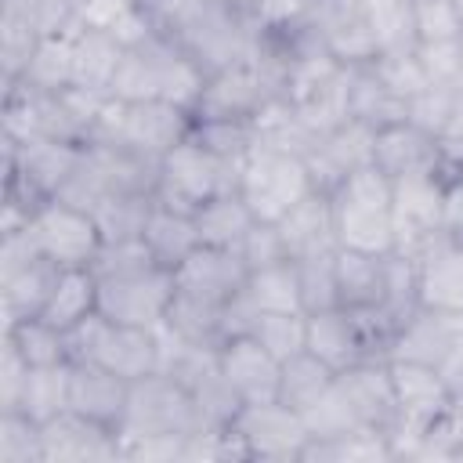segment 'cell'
Here are the masks:
<instances>
[{
    "label": "cell",
    "instance_id": "cell-6",
    "mask_svg": "<svg viewBox=\"0 0 463 463\" xmlns=\"http://www.w3.org/2000/svg\"><path fill=\"white\" fill-rule=\"evenodd\" d=\"M69 362H94L123 380H141L159 373V336L145 326L109 322L101 311L87 315L65 333Z\"/></svg>",
    "mask_w": 463,
    "mask_h": 463
},
{
    "label": "cell",
    "instance_id": "cell-59",
    "mask_svg": "<svg viewBox=\"0 0 463 463\" xmlns=\"http://www.w3.org/2000/svg\"><path fill=\"white\" fill-rule=\"evenodd\" d=\"M76 4H83V0H72V7H76Z\"/></svg>",
    "mask_w": 463,
    "mask_h": 463
},
{
    "label": "cell",
    "instance_id": "cell-26",
    "mask_svg": "<svg viewBox=\"0 0 463 463\" xmlns=\"http://www.w3.org/2000/svg\"><path fill=\"white\" fill-rule=\"evenodd\" d=\"M58 264L47 257H29L22 264L0 268V307H4V329L25 318H40L54 279H58Z\"/></svg>",
    "mask_w": 463,
    "mask_h": 463
},
{
    "label": "cell",
    "instance_id": "cell-11",
    "mask_svg": "<svg viewBox=\"0 0 463 463\" xmlns=\"http://www.w3.org/2000/svg\"><path fill=\"white\" fill-rule=\"evenodd\" d=\"M232 434L239 438L246 459H268V463H300L311 441L304 412L289 409L279 398L246 402L232 420Z\"/></svg>",
    "mask_w": 463,
    "mask_h": 463
},
{
    "label": "cell",
    "instance_id": "cell-30",
    "mask_svg": "<svg viewBox=\"0 0 463 463\" xmlns=\"http://www.w3.org/2000/svg\"><path fill=\"white\" fill-rule=\"evenodd\" d=\"M94 311H98V275L90 268H61L40 318L69 333L76 322H83Z\"/></svg>",
    "mask_w": 463,
    "mask_h": 463
},
{
    "label": "cell",
    "instance_id": "cell-41",
    "mask_svg": "<svg viewBox=\"0 0 463 463\" xmlns=\"http://www.w3.org/2000/svg\"><path fill=\"white\" fill-rule=\"evenodd\" d=\"M4 340L22 354V362L29 369L40 365H65L69 362V347H65V333L54 329L43 318H25L4 329Z\"/></svg>",
    "mask_w": 463,
    "mask_h": 463
},
{
    "label": "cell",
    "instance_id": "cell-55",
    "mask_svg": "<svg viewBox=\"0 0 463 463\" xmlns=\"http://www.w3.org/2000/svg\"><path fill=\"white\" fill-rule=\"evenodd\" d=\"M25 373H29V365H25L22 354L4 340V351H0V409H14V405H18Z\"/></svg>",
    "mask_w": 463,
    "mask_h": 463
},
{
    "label": "cell",
    "instance_id": "cell-7",
    "mask_svg": "<svg viewBox=\"0 0 463 463\" xmlns=\"http://www.w3.org/2000/svg\"><path fill=\"white\" fill-rule=\"evenodd\" d=\"M239 188V163L210 152L203 141L192 134L177 141L163 159H159V181H156V203L195 213L203 203L235 192Z\"/></svg>",
    "mask_w": 463,
    "mask_h": 463
},
{
    "label": "cell",
    "instance_id": "cell-43",
    "mask_svg": "<svg viewBox=\"0 0 463 463\" xmlns=\"http://www.w3.org/2000/svg\"><path fill=\"white\" fill-rule=\"evenodd\" d=\"M253 336L279 362H286L307 347V315L304 311H260L253 322Z\"/></svg>",
    "mask_w": 463,
    "mask_h": 463
},
{
    "label": "cell",
    "instance_id": "cell-2",
    "mask_svg": "<svg viewBox=\"0 0 463 463\" xmlns=\"http://www.w3.org/2000/svg\"><path fill=\"white\" fill-rule=\"evenodd\" d=\"M203 83L206 72L177 43L163 36H148L145 43L123 51L109 94L123 101H174L192 112Z\"/></svg>",
    "mask_w": 463,
    "mask_h": 463
},
{
    "label": "cell",
    "instance_id": "cell-54",
    "mask_svg": "<svg viewBox=\"0 0 463 463\" xmlns=\"http://www.w3.org/2000/svg\"><path fill=\"white\" fill-rule=\"evenodd\" d=\"M420 69L427 83L438 87H463V69H459V40H441V43H416Z\"/></svg>",
    "mask_w": 463,
    "mask_h": 463
},
{
    "label": "cell",
    "instance_id": "cell-25",
    "mask_svg": "<svg viewBox=\"0 0 463 463\" xmlns=\"http://www.w3.org/2000/svg\"><path fill=\"white\" fill-rule=\"evenodd\" d=\"M282 242L289 260H307L318 253H333L336 242V224H333V199L329 192H311L307 199H300L282 221H279Z\"/></svg>",
    "mask_w": 463,
    "mask_h": 463
},
{
    "label": "cell",
    "instance_id": "cell-45",
    "mask_svg": "<svg viewBox=\"0 0 463 463\" xmlns=\"http://www.w3.org/2000/svg\"><path fill=\"white\" fill-rule=\"evenodd\" d=\"M336 250L333 253L307 257V260H293L297 264V279H300L304 315L326 311V307H340V297H336Z\"/></svg>",
    "mask_w": 463,
    "mask_h": 463
},
{
    "label": "cell",
    "instance_id": "cell-31",
    "mask_svg": "<svg viewBox=\"0 0 463 463\" xmlns=\"http://www.w3.org/2000/svg\"><path fill=\"white\" fill-rule=\"evenodd\" d=\"M76 25L109 33L123 47H137L148 36H156L141 0H83L76 4Z\"/></svg>",
    "mask_w": 463,
    "mask_h": 463
},
{
    "label": "cell",
    "instance_id": "cell-29",
    "mask_svg": "<svg viewBox=\"0 0 463 463\" xmlns=\"http://www.w3.org/2000/svg\"><path fill=\"white\" fill-rule=\"evenodd\" d=\"M347 116L380 130L391 123L409 119V101L402 94H394L376 72L373 65H351L347 76Z\"/></svg>",
    "mask_w": 463,
    "mask_h": 463
},
{
    "label": "cell",
    "instance_id": "cell-36",
    "mask_svg": "<svg viewBox=\"0 0 463 463\" xmlns=\"http://www.w3.org/2000/svg\"><path fill=\"white\" fill-rule=\"evenodd\" d=\"M69 373H72V362L29 369L14 409L25 412V416L36 420V423H47V420L61 416V412L69 409Z\"/></svg>",
    "mask_w": 463,
    "mask_h": 463
},
{
    "label": "cell",
    "instance_id": "cell-19",
    "mask_svg": "<svg viewBox=\"0 0 463 463\" xmlns=\"http://www.w3.org/2000/svg\"><path fill=\"white\" fill-rule=\"evenodd\" d=\"M217 365L228 376V383L235 387V394L242 398V405L246 402H271V398H279L282 362L253 333L224 336L217 344Z\"/></svg>",
    "mask_w": 463,
    "mask_h": 463
},
{
    "label": "cell",
    "instance_id": "cell-16",
    "mask_svg": "<svg viewBox=\"0 0 463 463\" xmlns=\"http://www.w3.org/2000/svg\"><path fill=\"white\" fill-rule=\"evenodd\" d=\"M336 391L358 427L394 434L398 427V405H394V387L387 373V358H365L336 373Z\"/></svg>",
    "mask_w": 463,
    "mask_h": 463
},
{
    "label": "cell",
    "instance_id": "cell-52",
    "mask_svg": "<svg viewBox=\"0 0 463 463\" xmlns=\"http://www.w3.org/2000/svg\"><path fill=\"white\" fill-rule=\"evenodd\" d=\"M242 264L250 271H260V268H271V264H282L289 260L286 253V242H282V232L275 221H253V228L242 235V242L235 246Z\"/></svg>",
    "mask_w": 463,
    "mask_h": 463
},
{
    "label": "cell",
    "instance_id": "cell-58",
    "mask_svg": "<svg viewBox=\"0 0 463 463\" xmlns=\"http://www.w3.org/2000/svg\"><path fill=\"white\" fill-rule=\"evenodd\" d=\"M459 69H463V33H459Z\"/></svg>",
    "mask_w": 463,
    "mask_h": 463
},
{
    "label": "cell",
    "instance_id": "cell-33",
    "mask_svg": "<svg viewBox=\"0 0 463 463\" xmlns=\"http://www.w3.org/2000/svg\"><path fill=\"white\" fill-rule=\"evenodd\" d=\"M72 33H76V22L69 29H61V33L40 36L18 83H29L36 90H65V87H72V80H76V69H72Z\"/></svg>",
    "mask_w": 463,
    "mask_h": 463
},
{
    "label": "cell",
    "instance_id": "cell-13",
    "mask_svg": "<svg viewBox=\"0 0 463 463\" xmlns=\"http://www.w3.org/2000/svg\"><path fill=\"white\" fill-rule=\"evenodd\" d=\"M170 300H174V271L166 268H141L130 275L98 279V311L119 326L156 329L166 318Z\"/></svg>",
    "mask_w": 463,
    "mask_h": 463
},
{
    "label": "cell",
    "instance_id": "cell-28",
    "mask_svg": "<svg viewBox=\"0 0 463 463\" xmlns=\"http://www.w3.org/2000/svg\"><path fill=\"white\" fill-rule=\"evenodd\" d=\"M145 246H148V253H152V260L159 264V268H166V271H174V268H181L199 246H203V239H199V228H195V217L192 213H184V210H174V206H163V203H156L152 206V213H148V224H145Z\"/></svg>",
    "mask_w": 463,
    "mask_h": 463
},
{
    "label": "cell",
    "instance_id": "cell-50",
    "mask_svg": "<svg viewBox=\"0 0 463 463\" xmlns=\"http://www.w3.org/2000/svg\"><path fill=\"white\" fill-rule=\"evenodd\" d=\"M369 65H373V72H376L394 94H402L405 101H412V98L427 87V76H423V69H420L416 47H412V51H383V54H376Z\"/></svg>",
    "mask_w": 463,
    "mask_h": 463
},
{
    "label": "cell",
    "instance_id": "cell-46",
    "mask_svg": "<svg viewBox=\"0 0 463 463\" xmlns=\"http://www.w3.org/2000/svg\"><path fill=\"white\" fill-rule=\"evenodd\" d=\"M463 112V87H438L427 83L412 101H409V119L441 137Z\"/></svg>",
    "mask_w": 463,
    "mask_h": 463
},
{
    "label": "cell",
    "instance_id": "cell-40",
    "mask_svg": "<svg viewBox=\"0 0 463 463\" xmlns=\"http://www.w3.org/2000/svg\"><path fill=\"white\" fill-rule=\"evenodd\" d=\"M242 293L257 307V315L260 311H304V304H300V279H297V264L293 260L250 271Z\"/></svg>",
    "mask_w": 463,
    "mask_h": 463
},
{
    "label": "cell",
    "instance_id": "cell-5",
    "mask_svg": "<svg viewBox=\"0 0 463 463\" xmlns=\"http://www.w3.org/2000/svg\"><path fill=\"white\" fill-rule=\"evenodd\" d=\"M192 134V112L174 101H123L109 94L90 141L123 145L148 159H163L177 141Z\"/></svg>",
    "mask_w": 463,
    "mask_h": 463
},
{
    "label": "cell",
    "instance_id": "cell-27",
    "mask_svg": "<svg viewBox=\"0 0 463 463\" xmlns=\"http://www.w3.org/2000/svg\"><path fill=\"white\" fill-rule=\"evenodd\" d=\"M387 257L391 253H362L336 250V297L347 311H380L387 304Z\"/></svg>",
    "mask_w": 463,
    "mask_h": 463
},
{
    "label": "cell",
    "instance_id": "cell-57",
    "mask_svg": "<svg viewBox=\"0 0 463 463\" xmlns=\"http://www.w3.org/2000/svg\"><path fill=\"white\" fill-rule=\"evenodd\" d=\"M452 7H456V14H459V22H463V0H452Z\"/></svg>",
    "mask_w": 463,
    "mask_h": 463
},
{
    "label": "cell",
    "instance_id": "cell-24",
    "mask_svg": "<svg viewBox=\"0 0 463 463\" xmlns=\"http://www.w3.org/2000/svg\"><path fill=\"white\" fill-rule=\"evenodd\" d=\"M315 358H322L329 369H347L354 362L373 358L369 340L362 333V322L347 307H326L307 315V347Z\"/></svg>",
    "mask_w": 463,
    "mask_h": 463
},
{
    "label": "cell",
    "instance_id": "cell-17",
    "mask_svg": "<svg viewBox=\"0 0 463 463\" xmlns=\"http://www.w3.org/2000/svg\"><path fill=\"white\" fill-rule=\"evenodd\" d=\"M416 260V304L427 311L463 315V239L441 232L430 239Z\"/></svg>",
    "mask_w": 463,
    "mask_h": 463
},
{
    "label": "cell",
    "instance_id": "cell-12",
    "mask_svg": "<svg viewBox=\"0 0 463 463\" xmlns=\"http://www.w3.org/2000/svg\"><path fill=\"white\" fill-rule=\"evenodd\" d=\"M29 235L36 250L58 268H90L101 250V232L90 210H80L65 199H47L29 217Z\"/></svg>",
    "mask_w": 463,
    "mask_h": 463
},
{
    "label": "cell",
    "instance_id": "cell-4",
    "mask_svg": "<svg viewBox=\"0 0 463 463\" xmlns=\"http://www.w3.org/2000/svg\"><path fill=\"white\" fill-rule=\"evenodd\" d=\"M391 188L394 181L376 166L347 174L333 192V224L336 242L362 253H394V221H391Z\"/></svg>",
    "mask_w": 463,
    "mask_h": 463
},
{
    "label": "cell",
    "instance_id": "cell-44",
    "mask_svg": "<svg viewBox=\"0 0 463 463\" xmlns=\"http://www.w3.org/2000/svg\"><path fill=\"white\" fill-rule=\"evenodd\" d=\"M0 463H43V423L0 409Z\"/></svg>",
    "mask_w": 463,
    "mask_h": 463
},
{
    "label": "cell",
    "instance_id": "cell-23",
    "mask_svg": "<svg viewBox=\"0 0 463 463\" xmlns=\"http://www.w3.org/2000/svg\"><path fill=\"white\" fill-rule=\"evenodd\" d=\"M127 398H130V380H123L94 362H72V373H69V409L72 412L119 430Z\"/></svg>",
    "mask_w": 463,
    "mask_h": 463
},
{
    "label": "cell",
    "instance_id": "cell-14",
    "mask_svg": "<svg viewBox=\"0 0 463 463\" xmlns=\"http://www.w3.org/2000/svg\"><path fill=\"white\" fill-rule=\"evenodd\" d=\"M387 358H412L441 369L456 387L463 380V315L416 307L394 333Z\"/></svg>",
    "mask_w": 463,
    "mask_h": 463
},
{
    "label": "cell",
    "instance_id": "cell-8",
    "mask_svg": "<svg viewBox=\"0 0 463 463\" xmlns=\"http://www.w3.org/2000/svg\"><path fill=\"white\" fill-rule=\"evenodd\" d=\"M387 373H391V387H394V405H398V427L391 434V449L394 459H402L405 445L430 430L434 423L449 420L456 409V383L427 365V362H412V358H387Z\"/></svg>",
    "mask_w": 463,
    "mask_h": 463
},
{
    "label": "cell",
    "instance_id": "cell-35",
    "mask_svg": "<svg viewBox=\"0 0 463 463\" xmlns=\"http://www.w3.org/2000/svg\"><path fill=\"white\" fill-rule=\"evenodd\" d=\"M376 459H394L391 434L383 430H347L336 438H311L300 463H376Z\"/></svg>",
    "mask_w": 463,
    "mask_h": 463
},
{
    "label": "cell",
    "instance_id": "cell-51",
    "mask_svg": "<svg viewBox=\"0 0 463 463\" xmlns=\"http://www.w3.org/2000/svg\"><path fill=\"white\" fill-rule=\"evenodd\" d=\"M412 33H416V43L459 40L463 22L452 0H412Z\"/></svg>",
    "mask_w": 463,
    "mask_h": 463
},
{
    "label": "cell",
    "instance_id": "cell-1",
    "mask_svg": "<svg viewBox=\"0 0 463 463\" xmlns=\"http://www.w3.org/2000/svg\"><path fill=\"white\" fill-rule=\"evenodd\" d=\"M152 33L177 43L206 76L260 47L246 0H141Z\"/></svg>",
    "mask_w": 463,
    "mask_h": 463
},
{
    "label": "cell",
    "instance_id": "cell-21",
    "mask_svg": "<svg viewBox=\"0 0 463 463\" xmlns=\"http://www.w3.org/2000/svg\"><path fill=\"white\" fill-rule=\"evenodd\" d=\"M373 166L387 174L391 181L398 177H416V174H441V145L430 130H423L412 119L391 123L376 130L373 141ZM445 177V174H441Z\"/></svg>",
    "mask_w": 463,
    "mask_h": 463
},
{
    "label": "cell",
    "instance_id": "cell-37",
    "mask_svg": "<svg viewBox=\"0 0 463 463\" xmlns=\"http://www.w3.org/2000/svg\"><path fill=\"white\" fill-rule=\"evenodd\" d=\"M336 380V369H329L322 358H315L311 351H300L293 358L282 362V376H279V402H286L297 412H307Z\"/></svg>",
    "mask_w": 463,
    "mask_h": 463
},
{
    "label": "cell",
    "instance_id": "cell-48",
    "mask_svg": "<svg viewBox=\"0 0 463 463\" xmlns=\"http://www.w3.org/2000/svg\"><path fill=\"white\" fill-rule=\"evenodd\" d=\"M260 36H289L315 18L318 0H246Z\"/></svg>",
    "mask_w": 463,
    "mask_h": 463
},
{
    "label": "cell",
    "instance_id": "cell-34",
    "mask_svg": "<svg viewBox=\"0 0 463 463\" xmlns=\"http://www.w3.org/2000/svg\"><path fill=\"white\" fill-rule=\"evenodd\" d=\"M192 217H195V228H199L203 246H224V250H235L242 242V235L257 221L253 210L246 206V199L239 192H224V195L203 203Z\"/></svg>",
    "mask_w": 463,
    "mask_h": 463
},
{
    "label": "cell",
    "instance_id": "cell-22",
    "mask_svg": "<svg viewBox=\"0 0 463 463\" xmlns=\"http://www.w3.org/2000/svg\"><path fill=\"white\" fill-rule=\"evenodd\" d=\"M250 268L242 264L239 250L224 246H199L181 268H174V289L192 293L210 304H228L246 289Z\"/></svg>",
    "mask_w": 463,
    "mask_h": 463
},
{
    "label": "cell",
    "instance_id": "cell-10",
    "mask_svg": "<svg viewBox=\"0 0 463 463\" xmlns=\"http://www.w3.org/2000/svg\"><path fill=\"white\" fill-rule=\"evenodd\" d=\"M203 416L188 394V387L170 373H152L130 383L127 412L119 423V438H188L203 430Z\"/></svg>",
    "mask_w": 463,
    "mask_h": 463
},
{
    "label": "cell",
    "instance_id": "cell-18",
    "mask_svg": "<svg viewBox=\"0 0 463 463\" xmlns=\"http://www.w3.org/2000/svg\"><path fill=\"white\" fill-rule=\"evenodd\" d=\"M373 141H376V130L351 119V116L340 127L318 134L315 145L304 156V163L315 177V188L333 192L347 174H354L362 166H373Z\"/></svg>",
    "mask_w": 463,
    "mask_h": 463
},
{
    "label": "cell",
    "instance_id": "cell-47",
    "mask_svg": "<svg viewBox=\"0 0 463 463\" xmlns=\"http://www.w3.org/2000/svg\"><path fill=\"white\" fill-rule=\"evenodd\" d=\"M192 137L235 163H242L257 145L253 123H242V119H192Z\"/></svg>",
    "mask_w": 463,
    "mask_h": 463
},
{
    "label": "cell",
    "instance_id": "cell-42",
    "mask_svg": "<svg viewBox=\"0 0 463 463\" xmlns=\"http://www.w3.org/2000/svg\"><path fill=\"white\" fill-rule=\"evenodd\" d=\"M369 29L376 36L380 54L383 51H412L416 33H412V0H362Z\"/></svg>",
    "mask_w": 463,
    "mask_h": 463
},
{
    "label": "cell",
    "instance_id": "cell-20",
    "mask_svg": "<svg viewBox=\"0 0 463 463\" xmlns=\"http://www.w3.org/2000/svg\"><path fill=\"white\" fill-rule=\"evenodd\" d=\"M119 459V430L101 427L72 409L43 423V463H112Z\"/></svg>",
    "mask_w": 463,
    "mask_h": 463
},
{
    "label": "cell",
    "instance_id": "cell-15",
    "mask_svg": "<svg viewBox=\"0 0 463 463\" xmlns=\"http://www.w3.org/2000/svg\"><path fill=\"white\" fill-rule=\"evenodd\" d=\"M391 221L398 253H420L430 239L445 232V177L416 174L398 177L391 188Z\"/></svg>",
    "mask_w": 463,
    "mask_h": 463
},
{
    "label": "cell",
    "instance_id": "cell-32",
    "mask_svg": "<svg viewBox=\"0 0 463 463\" xmlns=\"http://www.w3.org/2000/svg\"><path fill=\"white\" fill-rule=\"evenodd\" d=\"M123 43L112 40L109 33H98V29H83L76 25L72 33V69H76V87H94V90H109L116 69H119V58H123Z\"/></svg>",
    "mask_w": 463,
    "mask_h": 463
},
{
    "label": "cell",
    "instance_id": "cell-9",
    "mask_svg": "<svg viewBox=\"0 0 463 463\" xmlns=\"http://www.w3.org/2000/svg\"><path fill=\"white\" fill-rule=\"evenodd\" d=\"M257 221H282L300 199L315 192V177L304 163V156L275 152V148H253L239 163V188H235Z\"/></svg>",
    "mask_w": 463,
    "mask_h": 463
},
{
    "label": "cell",
    "instance_id": "cell-49",
    "mask_svg": "<svg viewBox=\"0 0 463 463\" xmlns=\"http://www.w3.org/2000/svg\"><path fill=\"white\" fill-rule=\"evenodd\" d=\"M4 4V14L29 25L36 36H51V33H61L76 22V7L72 0H0Z\"/></svg>",
    "mask_w": 463,
    "mask_h": 463
},
{
    "label": "cell",
    "instance_id": "cell-3",
    "mask_svg": "<svg viewBox=\"0 0 463 463\" xmlns=\"http://www.w3.org/2000/svg\"><path fill=\"white\" fill-rule=\"evenodd\" d=\"M282 98V58L260 36L257 54L206 76L192 119H242L253 123L271 101Z\"/></svg>",
    "mask_w": 463,
    "mask_h": 463
},
{
    "label": "cell",
    "instance_id": "cell-38",
    "mask_svg": "<svg viewBox=\"0 0 463 463\" xmlns=\"http://www.w3.org/2000/svg\"><path fill=\"white\" fill-rule=\"evenodd\" d=\"M156 206V195L145 192H123V195H105L90 213L101 232V242H130L145 235L148 213Z\"/></svg>",
    "mask_w": 463,
    "mask_h": 463
},
{
    "label": "cell",
    "instance_id": "cell-56",
    "mask_svg": "<svg viewBox=\"0 0 463 463\" xmlns=\"http://www.w3.org/2000/svg\"><path fill=\"white\" fill-rule=\"evenodd\" d=\"M445 232L463 239V170L445 181Z\"/></svg>",
    "mask_w": 463,
    "mask_h": 463
},
{
    "label": "cell",
    "instance_id": "cell-39",
    "mask_svg": "<svg viewBox=\"0 0 463 463\" xmlns=\"http://www.w3.org/2000/svg\"><path fill=\"white\" fill-rule=\"evenodd\" d=\"M221 315H224V304H210V300L174 289L163 326L195 347H217L221 344Z\"/></svg>",
    "mask_w": 463,
    "mask_h": 463
},
{
    "label": "cell",
    "instance_id": "cell-53",
    "mask_svg": "<svg viewBox=\"0 0 463 463\" xmlns=\"http://www.w3.org/2000/svg\"><path fill=\"white\" fill-rule=\"evenodd\" d=\"M141 268H159L145 246V239H130V242H101L98 257L90 260V271L98 279H109V275H130V271H141Z\"/></svg>",
    "mask_w": 463,
    "mask_h": 463
}]
</instances>
